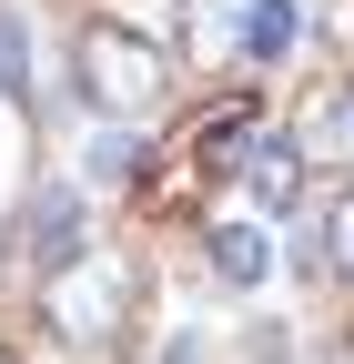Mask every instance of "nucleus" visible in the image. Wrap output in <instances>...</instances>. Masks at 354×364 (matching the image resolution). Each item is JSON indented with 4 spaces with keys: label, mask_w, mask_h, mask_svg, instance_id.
Here are the masks:
<instances>
[{
    "label": "nucleus",
    "mask_w": 354,
    "mask_h": 364,
    "mask_svg": "<svg viewBox=\"0 0 354 364\" xmlns=\"http://www.w3.org/2000/svg\"><path fill=\"white\" fill-rule=\"evenodd\" d=\"M71 71H81V102H92L112 132L152 122L162 91H172V51H162V41H142V31H122V21H81Z\"/></svg>",
    "instance_id": "f257e3e1"
},
{
    "label": "nucleus",
    "mask_w": 354,
    "mask_h": 364,
    "mask_svg": "<svg viewBox=\"0 0 354 364\" xmlns=\"http://www.w3.org/2000/svg\"><path fill=\"white\" fill-rule=\"evenodd\" d=\"M92 182H102V193H132V182H142V132H112V122H102V142H92Z\"/></svg>",
    "instance_id": "6e6552de"
},
{
    "label": "nucleus",
    "mask_w": 354,
    "mask_h": 364,
    "mask_svg": "<svg viewBox=\"0 0 354 364\" xmlns=\"http://www.w3.org/2000/svg\"><path fill=\"white\" fill-rule=\"evenodd\" d=\"M0 364H11V354H0Z\"/></svg>",
    "instance_id": "ddd939ff"
},
{
    "label": "nucleus",
    "mask_w": 354,
    "mask_h": 364,
    "mask_svg": "<svg viewBox=\"0 0 354 364\" xmlns=\"http://www.w3.org/2000/svg\"><path fill=\"white\" fill-rule=\"evenodd\" d=\"M344 364H354V354H344Z\"/></svg>",
    "instance_id": "4468645a"
},
{
    "label": "nucleus",
    "mask_w": 354,
    "mask_h": 364,
    "mask_svg": "<svg viewBox=\"0 0 354 364\" xmlns=\"http://www.w3.org/2000/svg\"><path fill=\"white\" fill-rule=\"evenodd\" d=\"M294 51V0H253V21H243V61H284Z\"/></svg>",
    "instance_id": "1a4fd4ad"
},
{
    "label": "nucleus",
    "mask_w": 354,
    "mask_h": 364,
    "mask_svg": "<svg viewBox=\"0 0 354 364\" xmlns=\"http://www.w3.org/2000/svg\"><path fill=\"white\" fill-rule=\"evenodd\" d=\"M294 152H304V172H344V182H354V71H334V81L304 91Z\"/></svg>",
    "instance_id": "7ed1b4c3"
},
{
    "label": "nucleus",
    "mask_w": 354,
    "mask_h": 364,
    "mask_svg": "<svg viewBox=\"0 0 354 364\" xmlns=\"http://www.w3.org/2000/svg\"><path fill=\"white\" fill-rule=\"evenodd\" d=\"M21 263L51 284L61 263H81V193L71 182H41V193L21 203Z\"/></svg>",
    "instance_id": "20e7f679"
},
{
    "label": "nucleus",
    "mask_w": 354,
    "mask_h": 364,
    "mask_svg": "<svg viewBox=\"0 0 354 364\" xmlns=\"http://www.w3.org/2000/svg\"><path fill=\"white\" fill-rule=\"evenodd\" d=\"M324 263L354 284V182H344V193H334V213H324Z\"/></svg>",
    "instance_id": "9b49d317"
},
{
    "label": "nucleus",
    "mask_w": 354,
    "mask_h": 364,
    "mask_svg": "<svg viewBox=\"0 0 354 364\" xmlns=\"http://www.w3.org/2000/svg\"><path fill=\"white\" fill-rule=\"evenodd\" d=\"M324 41H334V61H354V0H324Z\"/></svg>",
    "instance_id": "f8f14e48"
},
{
    "label": "nucleus",
    "mask_w": 354,
    "mask_h": 364,
    "mask_svg": "<svg viewBox=\"0 0 354 364\" xmlns=\"http://www.w3.org/2000/svg\"><path fill=\"white\" fill-rule=\"evenodd\" d=\"M243 21H253V0H183V51L193 61H243Z\"/></svg>",
    "instance_id": "423d86ee"
},
{
    "label": "nucleus",
    "mask_w": 354,
    "mask_h": 364,
    "mask_svg": "<svg viewBox=\"0 0 354 364\" xmlns=\"http://www.w3.org/2000/svg\"><path fill=\"white\" fill-rule=\"evenodd\" d=\"M203 253H213V273H223V284H263V273H274V243H263V223H213V233H203Z\"/></svg>",
    "instance_id": "0eeeda50"
},
{
    "label": "nucleus",
    "mask_w": 354,
    "mask_h": 364,
    "mask_svg": "<svg viewBox=\"0 0 354 364\" xmlns=\"http://www.w3.org/2000/svg\"><path fill=\"white\" fill-rule=\"evenodd\" d=\"M122 314H132V263L122 253H81V263H61L41 284V324L61 344H112Z\"/></svg>",
    "instance_id": "f03ea898"
},
{
    "label": "nucleus",
    "mask_w": 354,
    "mask_h": 364,
    "mask_svg": "<svg viewBox=\"0 0 354 364\" xmlns=\"http://www.w3.org/2000/svg\"><path fill=\"white\" fill-rule=\"evenodd\" d=\"M0 91H11V102H31V31L0 11Z\"/></svg>",
    "instance_id": "9d476101"
},
{
    "label": "nucleus",
    "mask_w": 354,
    "mask_h": 364,
    "mask_svg": "<svg viewBox=\"0 0 354 364\" xmlns=\"http://www.w3.org/2000/svg\"><path fill=\"white\" fill-rule=\"evenodd\" d=\"M233 172H243V193H253L263 213H294V193H304V152H294V132H253Z\"/></svg>",
    "instance_id": "39448f33"
}]
</instances>
